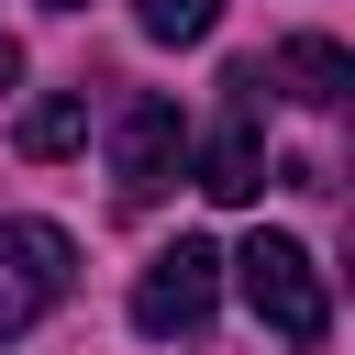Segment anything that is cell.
Listing matches in <instances>:
<instances>
[{"label": "cell", "mask_w": 355, "mask_h": 355, "mask_svg": "<svg viewBox=\"0 0 355 355\" xmlns=\"http://www.w3.org/2000/svg\"><path fill=\"white\" fill-rule=\"evenodd\" d=\"M233 277H244L255 322H266L288 355H322V344H333V288H322L311 244H288V233H255V244L233 255Z\"/></svg>", "instance_id": "1"}, {"label": "cell", "mask_w": 355, "mask_h": 355, "mask_svg": "<svg viewBox=\"0 0 355 355\" xmlns=\"http://www.w3.org/2000/svg\"><path fill=\"white\" fill-rule=\"evenodd\" d=\"M211 300H222V255H211L200 233H178V244L144 255V277H133V333H144V344H200V333H211Z\"/></svg>", "instance_id": "2"}, {"label": "cell", "mask_w": 355, "mask_h": 355, "mask_svg": "<svg viewBox=\"0 0 355 355\" xmlns=\"http://www.w3.org/2000/svg\"><path fill=\"white\" fill-rule=\"evenodd\" d=\"M200 189L211 200H255L266 189V67L255 55H233V78H222V122L200 144Z\"/></svg>", "instance_id": "3"}, {"label": "cell", "mask_w": 355, "mask_h": 355, "mask_svg": "<svg viewBox=\"0 0 355 355\" xmlns=\"http://www.w3.org/2000/svg\"><path fill=\"white\" fill-rule=\"evenodd\" d=\"M67 288H78V244L55 222H0V344L22 322H44Z\"/></svg>", "instance_id": "4"}, {"label": "cell", "mask_w": 355, "mask_h": 355, "mask_svg": "<svg viewBox=\"0 0 355 355\" xmlns=\"http://www.w3.org/2000/svg\"><path fill=\"white\" fill-rule=\"evenodd\" d=\"M178 166H189V122H178V100L133 89V100L111 111V189H122V200H155V189H178Z\"/></svg>", "instance_id": "5"}, {"label": "cell", "mask_w": 355, "mask_h": 355, "mask_svg": "<svg viewBox=\"0 0 355 355\" xmlns=\"http://www.w3.org/2000/svg\"><path fill=\"white\" fill-rule=\"evenodd\" d=\"M266 67V89H288V100H311V111H344L355 100V55L333 44V33H288L277 55H255Z\"/></svg>", "instance_id": "6"}, {"label": "cell", "mask_w": 355, "mask_h": 355, "mask_svg": "<svg viewBox=\"0 0 355 355\" xmlns=\"http://www.w3.org/2000/svg\"><path fill=\"white\" fill-rule=\"evenodd\" d=\"M78 144H89V89H44V100H22V122H11V155L55 166V155H78Z\"/></svg>", "instance_id": "7"}, {"label": "cell", "mask_w": 355, "mask_h": 355, "mask_svg": "<svg viewBox=\"0 0 355 355\" xmlns=\"http://www.w3.org/2000/svg\"><path fill=\"white\" fill-rule=\"evenodd\" d=\"M133 22H144L155 44H200V33L222 22V0H133Z\"/></svg>", "instance_id": "8"}, {"label": "cell", "mask_w": 355, "mask_h": 355, "mask_svg": "<svg viewBox=\"0 0 355 355\" xmlns=\"http://www.w3.org/2000/svg\"><path fill=\"white\" fill-rule=\"evenodd\" d=\"M11 89H22V33L0 22V100H11Z\"/></svg>", "instance_id": "9"}, {"label": "cell", "mask_w": 355, "mask_h": 355, "mask_svg": "<svg viewBox=\"0 0 355 355\" xmlns=\"http://www.w3.org/2000/svg\"><path fill=\"white\" fill-rule=\"evenodd\" d=\"M44 11H89V0H44Z\"/></svg>", "instance_id": "10"}]
</instances>
